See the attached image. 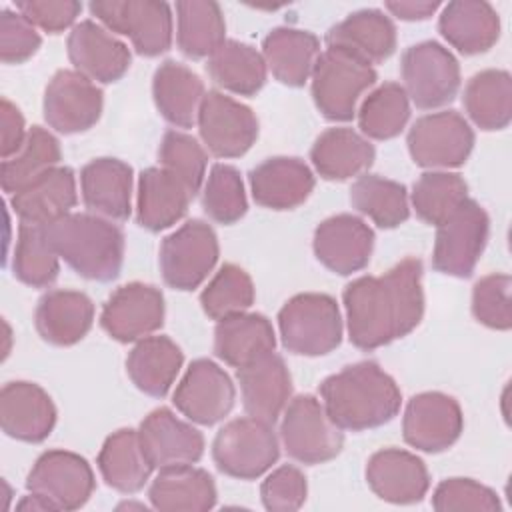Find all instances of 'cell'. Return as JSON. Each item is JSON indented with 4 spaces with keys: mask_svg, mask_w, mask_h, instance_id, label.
<instances>
[{
    "mask_svg": "<svg viewBox=\"0 0 512 512\" xmlns=\"http://www.w3.org/2000/svg\"><path fill=\"white\" fill-rule=\"evenodd\" d=\"M348 338L374 350L410 334L424 314L422 262L404 258L382 276H360L342 292Z\"/></svg>",
    "mask_w": 512,
    "mask_h": 512,
    "instance_id": "obj_1",
    "label": "cell"
},
{
    "mask_svg": "<svg viewBox=\"0 0 512 512\" xmlns=\"http://www.w3.org/2000/svg\"><path fill=\"white\" fill-rule=\"evenodd\" d=\"M322 404L342 430H370L390 422L402 404L400 388L376 362H356L320 384Z\"/></svg>",
    "mask_w": 512,
    "mask_h": 512,
    "instance_id": "obj_2",
    "label": "cell"
},
{
    "mask_svg": "<svg viewBox=\"0 0 512 512\" xmlns=\"http://www.w3.org/2000/svg\"><path fill=\"white\" fill-rule=\"evenodd\" d=\"M54 252L82 278L110 282L124 262V234L112 220L70 212L44 226Z\"/></svg>",
    "mask_w": 512,
    "mask_h": 512,
    "instance_id": "obj_3",
    "label": "cell"
},
{
    "mask_svg": "<svg viewBox=\"0 0 512 512\" xmlns=\"http://www.w3.org/2000/svg\"><path fill=\"white\" fill-rule=\"evenodd\" d=\"M282 346L298 356H324L342 342V316L336 300L320 292L292 296L278 312Z\"/></svg>",
    "mask_w": 512,
    "mask_h": 512,
    "instance_id": "obj_4",
    "label": "cell"
},
{
    "mask_svg": "<svg viewBox=\"0 0 512 512\" xmlns=\"http://www.w3.org/2000/svg\"><path fill=\"white\" fill-rule=\"evenodd\" d=\"M312 98L318 112L332 122L352 120L360 96L374 86L376 70L340 50L320 52L312 70Z\"/></svg>",
    "mask_w": 512,
    "mask_h": 512,
    "instance_id": "obj_5",
    "label": "cell"
},
{
    "mask_svg": "<svg viewBox=\"0 0 512 512\" xmlns=\"http://www.w3.org/2000/svg\"><path fill=\"white\" fill-rule=\"evenodd\" d=\"M280 456V444L270 422L246 416L224 424L214 442L212 458L218 470L240 480L268 472Z\"/></svg>",
    "mask_w": 512,
    "mask_h": 512,
    "instance_id": "obj_6",
    "label": "cell"
},
{
    "mask_svg": "<svg viewBox=\"0 0 512 512\" xmlns=\"http://www.w3.org/2000/svg\"><path fill=\"white\" fill-rule=\"evenodd\" d=\"M280 440L288 456L302 464H324L344 446L342 428L332 422L324 404L312 394L292 398L282 414Z\"/></svg>",
    "mask_w": 512,
    "mask_h": 512,
    "instance_id": "obj_7",
    "label": "cell"
},
{
    "mask_svg": "<svg viewBox=\"0 0 512 512\" xmlns=\"http://www.w3.org/2000/svg\"><path fill=\"white\" fill-rule=\"evenodd\" d=\"M402 88L418 108L432 110L454 100L460 88V66L454 54L434 40L404 50L400 62Z\"/></svg>",
    "mask_w": 512,
    "mask_h": 512,
    "instance_id": "obj_8",
    "label": "cell"
},
{
    "mask_svg": "<svg viewBox=\"0 0 512 512\" xmlns=\"http://www.w3.org/2000/svg\"><path fill=\"white\" fill-rule=\"evenodd\" d=\"M92 16L106 30L124 34L142 56H160L172 44V12L166 2L154 0H98Z\"/></svg>",
    "mask_w": 512,
    "mask_h": 512,
    "instance_id": "obj_9",
    "label": "cell"
},
{
    "mask_svg": "<svg viewBox=\"0 0 512 512\" xmlns=\"http://www.w3.org/2000/svg\"><path fill=\"white\" fill-rule=\"evenodd\" d=\"M436 228L432 252L434 270L454 278H468L488 242L490 220L486 210L476 200L468 198Z\"/></svg>",
    "mask_w": 512,
    "mask_h": 512,
    "instance_id": "obj_10",
    "label": "cell"
},
{
    "mask_svg": "<svg viewBox=\"0 0 512 512\" xmlns=\"http://www.w3.org/2000/svg\"><path fill=\"white\" fill-rule=\"evenodd\" d=\"M218 238L210 224L188 220L160 244V272L176 290L198 288L218 262Z\"/></svg>",
    "mask_w": 512,
    "mask_h": 512,
    "instance_id": "obj_11",
    "label": "cell"
},
{
    "mask_svg": "<svg viewBox=\"0 0 512 512\" xmlns=\"http://www.w3.org/2000/svg\"><path fill=\"white\" fill-rule=\"evenodd\" d=\"M406 144L412 160L422 168H458L474 148V132L462 114L442 110L420 116Z\"/></svg>",
    "mask_w": 512,
    "mask_h": 512,
    "instance_id": "obj_12",
    "label": "cell"
},
{
    "mask_svg": "<svg viewBox=\"0 0 512 512\" xmlns=\"http://www.w3.org/2000/svg\"><path fill=\"white\" fill-rule=\"evenodd\" d=\"M196 124L204 146L216 158H238L246 154L258 138L254 112L218 90L206 92Z\"/></svg>",
    "mask_w": 512,
    "mask_h": 512,
    "instance_id": "obj_13",
    "label": "cell"
},
{
    "mask_svg": "<svg viewBox=\"0 0 512 512\" xmlns=\"http://www.w3.org/2000/svg\"><path fill=\"white\" fill-rule=\"evenodd\" d=\"M96 480L90 464L68 450H48L34 462L26 478L28 492L48 500L54 510H78L92 492Z\"/></svg>",
    "mask_w": 512,
    "mask_h": 512,
    "instance_id": "obj_14",
    "label": "cell"
},
{
    "mask_svg": "<svg viewBox=\"0 0 512 512\" xmlns=\"http://www.w3.org/2000/svg\"><path fill=\"white\" fill-rule=\"evenodd\" d=\"M102 90L76 70H58L42 100L44 120L60 134H78L92 128L102 114Z\"/></svg>",
    "mask_w": 512,
    "mask_h": 512,
    "instance_id": "obj_15",
    "label": "cell"
},
{
    "mask_svg": "<svg viewBox=\"0 0 512 512\" xmlns=\"http://www.w3.org/2000/svg\"><path fill=\"white\" fill-rule=\"evenodd\" d=\"M236 388L230 376L208 358L194 360L178 382L172 402L194 424L212 426L232 410Z\"/></svg>",
    "mask_w": 512,
    "mask_h": 512,
    "instance_id": "obj_16",
    "label": "cell"
},
{
    "mask_svg": "<svg viewBox=\"0 0 512 512\" xmlns=\"http://www.w3.org/2000/svg\"><path fill=\"white\" fill-rule=\"evenodd\" d=\"M460 404L442 392H422L408 400L402 418V436L408 446L422 452H442L462 434Z\"/></svg>",
    "mask_w": 512,
    "mask_h": 512,
    "instance_id": "obj_17",
    "label": "cell"
},
{
    "mask_svg": "<svg viewBox=\"0 0 512 512\" xmlns=\"http://www.w3.org/2000/svg\"><path fill=\"white\" fill-rule=\"evenodd\" d=\"M164 322L162 292L144 282H130L116 288L106 300L100 324L118 342H138L156 332Z\"/></svg>",
    "mask_w": 512,
    "mask_h": 512,
    "instance_id": "obj_18",
    "label": "cell"
},
{
    "mask_svg": "<svg viewBox=\"0 0 512 512\" xmlns=\"http://www.w3.org/2000/svg\"><path fill=\"white\" fill-rule=\"evenodd\" d=\"M312 248L318 262L330 272L348 276L370 262L374 230L358 216L336 214L318 224Z\"/></svg>",
    "mask_w": 512,
    "mask_h": 512,
    "instance_id": "obj_19",
    "label": "cell"
},
{
    "mask_svg": "<svg viewBox=\"0 0 512 512\" xmlns=\"http://www.w3.org/2000/svg\"><path fill=\"white\" fill-rule=\"evenodd\" d=\"M138 438L148 462L162 470L196 464L204 454V436L180 420L170 408L152 410L138 428Z\"/></svg>",
    "mask_w": 512,
    "mask_h": 512,
    "instance_id": "obj_20",
    "label": "cell"
},
{
    "mask_svg": "<svg viewBox=\"0 0 512 512\" xmlns=\"http://www.w3.org/2000/svg\"><path fill=\"white\" fill-rule=\"evenodd\" d=\"M66 50L76 72L102 84L120 80L132 60L128 46L94 20H82L72 28Z\"/></svg>",
    "mask_w": 512,
    "mask_h": 512,
    "instance_id": "obj_21",
    "label": "cell"
},
{
    "mask_svg": "<svg viewBox=\"0 0 512 512\" xmlns=\"http://www.w3.org/2000/svg\"><path fill=\"white\" fill-rule=\"evenodd\" d=\"M56 424V408L44 388L34 382H8L0 390V426L20 442H42Z\"/></svg>",
    "mask_w": 512,
    "mask_h": 512,
    "instance_id": "obj_22",
    "label": "cell"
},
{
    "mask_svg": "<svg viewBox=\"0 0 512 512\" xmlns=\"http://www.w3.org/2000/svg\"><path fill=\"white\" fill-rule=\"evenodd\" d=\"M366 482L378 498L390 504H414L426 496L430 474L416 454L400 448H384L370 456Z\"/></svg>",
    "mask_w": 512,
    "mask_h": 512,
    "instance_id": "obj_23",
    "label": "cell"
},
{
    "mask_svg": "<svg viewBox=\"0 0 512 512\" xmlns=\"http://www.w3.org/2000/svg\"><path fill=\"white\" fill-rule=\"evenodd\" d=\"M326 46L372 66L394 54L396 26L382 10L364 8L334 24L326 32Z\"/></svg>",
    "mask_w": 512,
    "mask_h": 512,
    "instance_id": "obj_24",
    "label": "cell"
},
{
    "mask_svg": "<svg viewBox=\"0 0 512 512\" xmlns=\"http://www.w3.org/2000/svg\"><path fill=\"white\" fill-rule=\"evenodd\" d=\"M256 204L270 210H292L308 200L314 190V174L294 156H274L260 162L248 174Z\"/></svg>",
    "mask_w": 512,
    "mask_h": 512,
    "instance_id": "obj_25",
    "label": "cell"
},
{
    "mask_svg": "<svg viewBox=\"0 0 512 512\" xmlns=\"http://www.w3.org/2000/svg\"><path fill=\"white\" fill-rule=\"evenodd\" d=\"M236 378L248 416L274 424L292 394V378L282 356L270 352L264 358L238 368Z\"/></svg>",
    "mask_w": 512,
    "mask_h": 512,
    "instance_id": "obj_26",
    "label": "cell"
},
{
    "mask_svg": "<svg viewBox=\"0 0 512 512\" xmlns=\"http://www.w3.org/2000/svg\"><path fill=\"white\" fill-rule=\"evenodd\" d=\"M76 176L68 166H56L10 196V206L26 224L46 226L70 214L76 206Z\"/></svg>",
    "mask_w": 512,
    "mask_h": 512,
    "instance_id": "obj_27",
    "label": "cell"
},
{
    "mask_svg": "<svg viewBox=\"0 0 512 512\" xmlns=\"http://www.w3.org/2000/svg\"><path fill=\"white\" fill-rule=\"evenodd\" d=\"M80 190L92 214L126 220L132 210V168L118 158H96L82 168Z\"/></svg>",
    "mask_w": 512,
    "mask_h": 512,
    "instance_id": "obj_28",
    "label": "cell"
},
{
    "mask_svg": "<svg viewBox=\"0 0 512 512\" xmlns=\"http://www.w3.org/2000/svg\"><path fill=\"white\" fill-rule=\"evenodd\" d=\"M34 322L48 344L72 346L92 328L94 304L78 290H50L38 300Z\"/></svg>",
    "mask_w": 512,
    "mask_h": 512,
    "instance_id": "obj_29",
    "label": "cell"
},
{
    "mask_svg": "<svg viewBox=\"0 0 512 512\" xmlns=\"http://www.w3.org/2000/svg\"><path fill=\"white\" fill-rule=\"evenodd\" d=\"M444 40L466 56L488 52L500 36L498 12L482 0L448 2L438 18Z\"/></svg>",
    "mask_w": 512,
    "mask_h": 512,
    "instance_id": "obj_30",
    "label": "cell"
},
{
    "mask_svg": "<svg viewBox=\"0 0 512 512\" xmlns=\"http://www.w3.org/2000/svg\"><path fill=\"white\" fill-rule=\"evenodd\" d=\"M204 96V82L188 66L166 60L156 68L152 78V98L162 118L172 126L192 128L198 120Z\"/></svg>",
    "mask_w": 512,
    "mask_h": 512,
    "instance_id": "obj_31",
    "label": "cell"
},
{
    "mask_svg": "<svg viewBox=\"0 0 512 512\" xmlns=\"http://www.w3.org/2000/svg\"><path fill=\"white\" fill-rule=\"evenodd\" d=\"M274 348V328L262 314H234L218 320L214 328V354L228 366L244 368L274 352Z\"/></svg>",
    "mask_w": 512,
    "mask_h": 512,
    "instance_id": "obj_32",
    "label": "cell"
},
{
    "mask_svg": "<svg viewBox=\"0 0 512 512\" xmlns=\"http://www.w3.org/2000/svg\"><path fill=\"white\" fill-rule=\"evenodd\" d=\"M190 190L164 168H146L138 178L136 220L150 232L174 226L188 212Z\"/></svg>",
    "mask_w": 512,
    "mask_h": 512,
    "instance_id": "obj_33",
    "label": "cell"
},
{
    "mask_svg": "<svg viewBox=\"0 0 512 512\" xmlns=\"http://www.w3.org/2000/svg\"><path fill=\"white\" fill-rule=\"evenodd\" d=\"M148 500L160 512H206L216 504V486L202 468L170 466L152 480Z\"/></svg>",
    "mask_w": 512,
    "mask_h": 512,
    "instance_id": "obj_34",
    "label": "cell"
},
{
    "mask_svg": "<svg viewBox=\"0 0 512 512\" xmlns=\"http://www.w3.org/2000/svg\"><path fill=\"white\" fill-rule=\"evenodd\" d=\"M262 56L280 84L298 88L312 76L320 56V40L308 30L280 26L264 38Z\"/></svg>",
    "mask_w": 512,
    "mask_h": 512,
    "instance_id": "obj_35",
    "label": "cell"
},
{
    "mask_svg": "<svg viewBox=\"0 0 512 512\" xmlns=\"http://www.w3.org/2000/svg\"><path fill=\"white\" fill-rule=\"evenodd\" d=\"M374 146L352 128H328L310 148L316 172L326 180H348L362 176L374 162Z\"/></svg>",
    "mask_w": 512,
    "mask_h": 512,
    "instance_id": "obj_36",
    "label": "cell"
},
{
    "mask_svg": "<svg viewBox=\"0 0 512 512\" xmlns=\"http://www.w3.org/2000/svg\"><path fill=\"white\" fill-rule=\"evenodd\" d=\"M182 362V350L168 336H146L128 352L126 372L140 392L164 398L172 388Z\"/></svg>",
    "mask_w": 512,
    "mask_h": 512,
    "instance_id": "obj_37",
    "label": "cell"
},
{
    "mask_svg": "<svg viewBox=\"0 0 512 512\" xmlns=\"http://www.w3.org/2000/svg\"><path fill=\"white\" fill-rule=\"evenodd\" d=\"M98 470L106 484L122 494L142 490L154 466L142 450L138 430L120 428L110 434L100 448Z\"/></svg>",
    "mask_w": 512,
    "mask_h": 512,
    "instance_id": "obj_38",
    "label": "cell"
},
{
    "mask_svg": "<svg viewBox=\"0 0 512 512\" xmlns=\"http://www.w3.org/2000/svg\"><path fill=\"white\" fill-rule=\"evenodd\" d=\"M468 118L482 130H502L512 120V78L506 70H482L464 88Z\"/></svg>",
    "mask_w": 512,
    "mask_h": 512,
    "instance_id": "obj_39",
    "label": "cell"
},
{
    "mask_svg": "<svg viewBox=\"0 0 512 512\" xmlns=\"http://www.w3.org/2000/svg\"><path fill=\"white\" fill-rule=\"evenodd\" d=\"M176 42L188 58H210L226 40L222 10L212 0L176 2Z\"/></svg>",
    "mask_w": 512,
    "mask_h": 512,
    "instance_id": "obj_40",
    "label": "cell"
},
{
    "mask_svg": "<svg viewBox=\"0 0 512 512\" xmlns=\"http://www.w3.org/2000/svg\"><path fill=\"white\" fill-rule=\"evenodd\" d=\"M208 76L220 88L240 94L252 96L266 82V62L264 56L250 44L238 40H226L206 64Z\"/></svg>",
    "mask_w": 512,
    "mask_h": 512,
    "instance_id": "obj_41",
    "label": "cell"
},
{
    "mask_svg": "<svg viewBox=\"0 0 512 512\" xmlns=\"http://www.w3.org/2000/svg\"><path fill=\"white\" fill-rule=\"evenodd\" d=\"M62 158L58 140L42 126H32L22 148L0 164V184L6 194H16L46 172L58 166Z\"/></svg>",
    "mask_w": 512,
    "mask_h": 512,
    "instance_id": "obj_42",
    "label": "cell"
},
{
    "mask_svg": "<svg viewBox=\"0 0 512 512\" xmlns=\"http://www.w3.org/2000/svg\"><path fill=\"white\" fill-rule=\"evenodd\" d=\"M352 206L380 228H396L410 216L406 186L378 174H362L350 188Z\"/></svg>",
    "mask_w": 512,
    "mask_h": 512,
    "instance_id": "obj_43",
    "label": "cell"
},
{
    "mask_svg": "<svg viewBox=\"0 0 512 512\" xmlns=\"http://www.w3.org/2000/svg\"><path fill=\"white\" fill-rule=\"evenodd\" d=\"M468 200V184L456 172L430 170L412 186V208L426 224L440 226Z\"/></svg>",
    "mask_w": 512,
    "mask_h": 512,
    "instance_id": "obj_44",
    "label": "cell"
},
{
    "mask_svg": "<svg viewBox=\"0 0 512 512\" xmlns=\"http://www.w3.org/2000/svg\"><path fill=\"white\" fill-rule=\"evenodd\" d=\"M58 254L46 238L44 226L20 222L14 256H12V274L32 288L50 286L60 272Z\"/></svg>",
    "mask_w": 512,
    "mask_h": 512,
    "instance_id": "obj_45",
    "label": "cell"
},
{
    "mask_svg": "<svg viewBox=\"0 0 512 512\" xmlns=\"http://www.w3.org/2000/svg\"><path fill=\"white\" fill-rule=\"evenodd\" d=\"M358 126L364 136L390 140L402 132L410 118V100L396 82H384L360 104Z\"/></svg>",
    "mask_w": 512,
    "mask_h": 512,
    "instance_id": "obj_46",
    "label": "cell"
},
{
    "mask_svg": "<svg viewBox=\"0 0 512 512\" xmlns=\"http://www.w3.org/2000/svg\"><path fill=\"white\" fill-rule=\"evenodd\" d=\"M202 310L212 320L246 312L254 304V284L236 264H224L200 294Z\"/></svg>",
    "mask_w": 512,
    "mask_h": 512,
    "instance_id": "obj_47",
    "label": "cell"
},
{
    "mask_svg": "<svg viewBox=\"0 0 512 512\" xmlns=\"http://www.w3.org/2000/svg\"><path fill=\"white\" fill-rule=\"evenodd\" d=\"M202 208L218 224L238 222L246 210V192L240 172L230 164H214L204 182Z\"/></svg>",
    "mask_w": 512,
    "mask_h": 512,
    "instance_id": "obj_48",
    "label": "cell"
},
{
    "mask_svg": "<svg viewBox=\"0 0 512 512\" xmlns=\"http://www.w3.org/2000/svg\"><path fill=\"white\" fill-rule=\"evenodd\" d=\"M158 160L160 168L176 176L190 190V194L196 196L208 164L206 150L196 138L180 130H168L158 146Z\"/></svg>",
    "mask_w": 512,
    "mask_h": 512,
    "instance_id": "obj_49",
    "label": "cell"
},
{
    "mask_svg": "<svg viewBox=\"0 0 512 512\" xmlns=\"http://www.w3.org/2000/svg\"><path fill=\"white\" fill-rule=\"evenodd\" d=\"M438 512H496L502 508L496 492L472 478L442 480L432 494Z\"/></svg>",
    "mask_w": 512,
    "mask_h": 512,
    "instance_id": "obj_50",
    "label": "cell"
},
{
    "mask_svg": "<svg viewBox=\"0 0 512 512\" xmlns=\"http://www.w3.org/2000/svg\"><path fill=\"white\" fill-rule=\"evenodd\" d=\"M510 286L508 274H488L472 288V314L492 330H510Z\"/></svg>",
    "mask_w": 512,
    "mask_h": 512,
    "instance_id": "obj_51",
    "label": "cell"
},
{
    "mask_svg": "<svg viewBox=\"0 0 512 512\" xmlns=\"http://www.w3.org/2000/svg\"><path fill=\"white\" fill-rule=\"evenodd\" d=\"M308 494L306 476L292 464H284L272 470L260 486V498L270 512H294Z\"/></svg>",
    "mask_w": 512,
    "mask_h": 512,
    "instance_id": "obj_52",
    "label": "cell"
},
{
    "mask_svg": "<svg viewBox=\"0 0 512 512\" xmlns=\"http://www.w3.org/2000/svg\"><path fill=\"white\" fill-rule=\"evenodd\" d=\"M42 44L36 26L18 10L4 8L0 12V60L4 64H20L32 58Z\"/></svg>",
    "mask_w": 512,
    "mask_h": 512,
    "instance_id": "obj_53",
    "label": "cell"
},
{
    "mask_svg": "<svg viewBox=\"0 0 512 512\" xmlns=\"http://www.w3.org/2000/svg\"><path fill=\"white\" fill-rule=\"evenodd\" d=\"M16 10L44 32L58 34L76 22L82 4L74 0H26L16 2Z\"/></svg>",
    "mask_w": 512,
    "mask_h": 512,
    "instance_id": "obj_54",
    "label": "cell"
},
{
    "mask_svg": "<svg viewBox=\"0 0 512 512\" xmlns=\"http://www.w3.org/2000/svg\"><path fill=\"white\" fill-rule=\"evenodd\" d=\"M0 118H2L0 154H2V160H6V158H10L12 154H16L22 148V144H24V140L28 136V130L24 126L22 112L8 98H2Z\"/></svg>",
    "mask_w": 512,
    "mask_h": 512,
    "instance_id": "obj_55",
    "label": "cell"
},
{
    "mask_svg": "<svg viewBox=\"0 0 512 512\" xmlns=\"http://www.w3.org/2000/svg\"><path fill=\"white\" fill-rule=\"evenodd\" d=\"M440 8V2H414V0H396V2H386V10L406 22H416V20H426L430 18L436 10Z\"/></svg>",
    "mask_w": 512,
    "mask_h": 512,
    "instance_id": "obj_56",
    "label": "cell"
},
{
    "mask_svg": "<svg viewBox=\"0 0 512 512\" xmlns=\"http://www.w3.org/2000/svg\"><path fill=\"white\" fill-rule=\"evenodd\" d=\"M16 508H18V510H32V512H56L54 506H52L48 500H44L42 496H38V494H34V492H30L28 496H24V498L16 504Z\"/></svg>",
    "mask_w": 512,
    "mask_h": 512,
    "instance_id": "obj_57",
    "label": "cell"
}]
</instances>
